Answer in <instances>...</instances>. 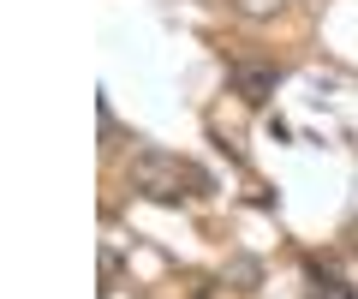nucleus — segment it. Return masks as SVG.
<instances>
[{
  "label": "nucleus",
  "instance_id": "nucleus-1",
  "mask_svg": "<svg viewBox=\"0 0 358 299\" xmlns=\"http://www.w3.org/2000/svg\"><path fill=\"white\" fill-rule=\"evenodd\" d=\"M179 180H185V168H179L173 156H162V150H143V156H131V186H138L143 197H162V204H173V197H179Z\"/></svg>",
  "mask_w": 358,
  "mask_h": 299
},
{
  "label": "nucleus",
  "instance_id": "nucleus-2",
  "mask_svg": "<svg viewBox=\"0 0 358 299\" xmlns=\"http://www.w3.org/2000/svg\"><path fill=\"white\" fill-rule=\"evenodd\" d=\"M227 78H233V90H239L245 102H257V108H263L268 96H275V84H281V72H275V66H233Z\"/></svg>",
  "mask_w": 358,
  "mask_h": 299
},
{
  "label": "nucleus",
  "instance_id": "nucleus-3",
  "mask_svg": "<svg viewBox=\"0 0 358 299\" xmlns=\"http://www.w3.org/2000/svg\"><path fill=\"white\" fill-rule=\"evenodd\" d=\"M233 6H239L245 18H268V13H281L287 0H233Z\"/></svg>",
  "mask_w": 358,
  "mask_h": 299
}]
</instances>
